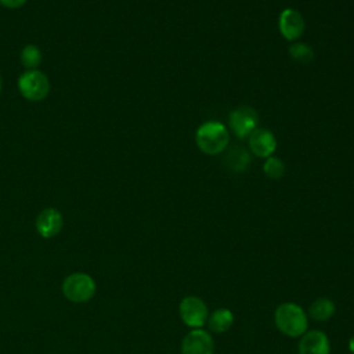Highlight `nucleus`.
Listing matches in <instances>:
<instances>
[{
  "instance_id": "nucleus-20",
  "label": "nucleus",
  "mask_w": 354,
  "mask_h": 354,
  "mask_svg": "<svg viewBox=\"0 0 354 354\" xmlns=\"http://www.w3.org/2000/svg\"><path fill=\"white\" fill-rule=\"evenodd\" d=\"M0 91H1V77H0Z\"/></svg>"
},
{
  "instance_id": "nucleus-2",
  "label": "nucleus",
  "mask_w": 354,
  "mask_h": 354,
  "mask_svg": "<svg viewBox=\"0 0 354 354\" xmlns=\"http://www.w3.org/2000/svg\"><path fill=\"white\" fill-rule=\"evenodd\" d=\"M227 127L216 120L202 123L195 133V142L201 152L206 155H217L225 151L228 145Z\"/></svg>"
},
{
  "instance_id": "nucleus-12",
  "label": "nucleus",
  "mask_w": 354,
  "mask_h": 354,
  "mask_svg": "<svg viewBox=\"0 0 354 354\" xmlns=\"http://www.w3.org/2000/svg\"><path fill=\"white\" fill-rule=\"evenodd\" d=\"M223 163L232 173H243L250 166L252 156L245 147L232 145L230 148H225Z\"/></svg>"
},
{
  "instance_id": "nucleus-3",
  "label": "nucleus",
  "mask_w": 354,
  "mask_h": 354,
  "mask_svg": "<svg viewBox=\"0 0 354 354\" xmlns=\"http://www.w3.org/2000/svg\"><path fill=\"white\" fill-rule=\"evenodd\" d=\"M62 293L73 303H84L94 296L95 282L88 274L73 272L64 279Z\"/></svg>"
},
{
  "instance_id": "nucleus-4",
  "label": "nucleus",
  "mask_w": 354,
  "mask_h": 354,
  "mask_svg": "<svg viewBox=\"0 0 354 354\" xmlns=\"http://www.w3.org/2000/svg\"><path fill=\"white\" fill-rule=\"evenodd\" d=\"M18 90L21 95L29 101H41L50 91L48 77L37 71H26L18 79Z\"/></svg>"
},
{
  "instance_id": "nucleus-1",
  "label": "nucleus",
  "mask_w": 354,
  "mask_h": 354,
  "mask_svg": "<svg viewBox=\"0 0 354 354\" xmlns=\"http://www.w3.org/2000/svg\"><path fill=\"white\" fill-rule=\"evenodd\" d=\"M277 329L288 337H300L308 328L306 311L296 303H281L274 311Z\"/></svg>"
},
{
  "instance_id": "nucleus-19",
  "label": "nucleus",
  "mask_w": 354,
  "mask_h": 354,
  "mask_svg": "<svg viewBox=\"0 0 354 354\" xmlns=\"http://www.w3.org/2000/svg\"><path fill=\"white\" fill-rule=\"evenodd\" d=\"M348 350L351 354H354V335H351L348 339Z\"/></svg>"
},
{
  "instance_id": "nucleus-15",
  "label": "nucleus",
  "mask_w": 354,
  "mask_h": 354,
  "mask_svg": "<svg viewBox=\"0 0 354 354\" xmlns=\"http://www.w3.org/2000/svg\"><path fill=\"white\" fill-rule=\"evenodd\" d=\"M41 51L36 44H28L21 50V64L28 69V71H33L37 69V66L41 64Z\"/></svg>"
},
{
  "instance_id": "nucleus-13",
  "label": "nucleus",
  "mask_w": 354,
  "mask_h": 354,
  "mask_svg": "<svg viewBox=\"0 0 354 354\" xmlns=\"http://www.w3.org/2000/svg\"><path fill=\"white\" fill-rule=\"evenodd\" d=\"M234 324V314L230 308L220 307L216 308L212 314L207 317V328L213 333H224L227 332Z\"/></svg>"
},
{
  "instance_id": "nucleus-8",
  "label": "nucleus",
  "mask_w": 354,
  "mask_h": 354,
  "mask_svg": "<svg viewBox=\"0 0 354 354\" xmlns=\"http://www.w3.org/2000/svg\"><path fill=\"white\" fill-rule=\"evenodd\" d=\"M330 342L325 332L319 329L306 330L299 340L297 354H329Z\"/></svg>"
},
{
  "instance_id": "nucleus-7",
  "label": "nucleus",
  "mask_w": 354,
  "mask_h": 354,
  "mask_svg": "<svg viewBox=\"0 0 354 354\" xmlns=\"http://www.w3.org/2000/svg\"><path fill=\"white\" fill-rule=\"evenodd\" d=\"M181 354H214V340L210 332L191 329L181 340Z\"/></svg>"
},
{
  "instance_id": "nucleus-14",
  "label": "nucleus",
  "mask_w": 354,
  "mask_h": 354,
  "mask_svg": "<svg viewBox=\"0 0 354 354\" xmlns=\"http://www.w3.org/2000/svg\"><path fill=\"white\" fill-rule=\"evenodd\" d=\"M336 311L335 303L329 297H318L308 307V315L311 319L324 322L333 317Z\"/></svg>"
},
{
  "instance_id": "nucleus-17",
  "label": "nucleus",
  "mask_w": 354,
  "mask_h": 354,
  "mask_svg": "<svg viewBox=\"0 0 354 354\" xmlns=\"http://www.w3.org/2000/svg\"><path fill=\"white\" fill-rule=\"evenodd\" d=\"M263 171L268 178L278 180V178L283 177V174H285V163L274 155L268 156V158H266V162L263 165Z\"/></svg>"
},
{
  "instance_id": "nucleus-16",
  "label": "nucleus",
  "mask_w": 354,
  "mask_h": 354,
  "mask_svg": "<svg viewBox=\"0 0 354 354\" xmlns=\"http://www.w3.org/2000/svg\"><path fill=\"white\" fill-rule=\"evenodd\" d=\"M289 55L292 59L300 64H310L314 59V50L301 41H296L289 46Z\"/></svg>"
},
{
  "instance_id": "nucleus-18",
  "label": "nucleus",
  "mask_w": 354,
  "mask_h": 354,
  "mask_svg": "<svg viewBox=\"0 0 354 354\" xmlns=\"http://www.w3.org/2000/svg\"><path fill=\"white\" fill-rule=\"evenodd\" d=\"M26 3V0H0V6L6 7V8H19Z\"/></svg>"
},
{
  "instance_id": "nucleus-5",
  "label": "nucleus",
  "mask_w": 354,
  "mask_h": 354,
  "mask_svg": "<svg viewBox=\"0 0 354 354\" xmlns=\"http://www.w3.org/2000/svg\"><path fill=\"white\" fill-rule=\"evenodd\" d=\"M178 314L181 321L192 328L199 329L207 322L209 310L207 304L198 296H185L178 304Z\"/></svg>"
},
{
  "instance_id": "nucleus-9",
  "label": "nucleus",
  "mask_w": 354,
  "mask_h": 354,
  "mask_svg": "<svg viewBox=\"0 0 354 354\" xmlns=\"http://www.w3.org/2000/svg\"><path fill=\"white\" fill-rule=\"evenodd\" d=\"M278 28L279 33L286 39V40H297L306 29V22L303 15L293 8H285L279 14L278 18Z\"/></svg>"
},
{
  "instance_id": "nucleus-6",
  "label": "nucleus",
  "mask_w": 354,
  "mask_h": 354,
  "mask_svg": "<svg viewBox=\"0 0 354 354\" xmlns=\"http://www.w3.org/2000/svg\"><path fill=\"white\" fill-rule=\"evenodd\" d=\"M228 123L234 134L243 140L259 127V115L252 106L242 105L230 113Z\"/></svg>"
},
{
  "instance_id": "nucleus-11",
  "label": "nucleus",
  "mask_w": 354,
  "mask_h": 354,
  "mask_svg": "<svg viewBox=\"0 0 354 354\" xmlns=\"http://www.w3.org/2000/svg\"><path fill=\"white\" fill-rule=\"evenodd\" d=\"M62 224V214L54 207H47L41 210L36 217V230L43 238H53L59 234Z\"/></svg>"
},
{
  "instance_id": "nucleus-10",
  "label": "nucleus",
  "mask_w": 354,
  "mask_h": 354,
  "mask_svg": "<svg viewBox=\"0 0 354 354\" xmlns=\"http://www.w3.org/2000/svg\"><path fill=\"white\" fill-rule=\"evenodd\" d=\"M277 149V138L274 133L264 127H257L249 136V151L259 158H268Z\"/></svg>"
}]
</instances>
